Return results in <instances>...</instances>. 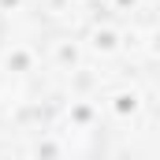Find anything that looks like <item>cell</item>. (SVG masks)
<instances>
[{"mask_svg": "<svg viewBox=\"0 0 160 160\" xmlns=\"http://www.w3.org/2000/svg\"><path fill=\"white\" fill-rule=\"evenodd\" d=\"M48 160H101L104 153V127L101 116L86 104H67L45 130Z\"/></svg>", "mask_w": 160, "mask_h": 160, "instance_id": "6da1fadb", "label": "cell"}]
</instances>
